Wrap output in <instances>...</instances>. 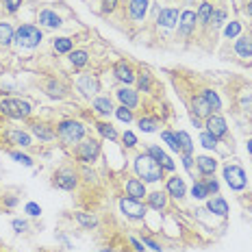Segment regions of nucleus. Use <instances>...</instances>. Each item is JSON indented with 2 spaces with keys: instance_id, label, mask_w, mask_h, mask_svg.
Segmentation results:
<instances>
[{
  "instance_id": "47",
  "label": "nucleus",
  "mask_w": 252,
  "mask_h": 252,
  "mask_svg": "<svg viewBox=\"0 0 252 252\" xmlns=\"http://www.w3.org/2000/svg\"><path fill=\"white\" fill-rule=\"evenodd\" d=\"M204 185H207V189H209V196H218V193H220V183L215 181L213 176L204 178Z\"/></svg>"
},
{
  "instance_id": "18",
  "label": "nucleus",
  "mask_w": 252,
  "mask_h": 252,
  "mask_svg": "<svg viewBox=\"0 0 252 252\" xmlns=\"http://www.w3.org/2000/svg\"><path fill=\"white\" fill-rule=\"evenodd\" d=\"M37 22L41 26H46V29H59V26L63 24L61 15L57 11H52V9H41V11L37 13Z\"/></svg>"
},
{
  "instance_id": "36",
  "label": "nucleus",
  "mask_w": 252,
  "mask_h": 252,
  "mask_svg": "<svg viewBox=\"0 0 252 252\" xmlns=\"http://www.w3.org/2000/svg\"><path fill=\"white\" fill-rule=\"evenodd\" d=\"M198 24H202V26H207L209 22H211V15H213V4L211 2H202L200 7H198Z\"/></svg>"
},
{
  "instance_id": "10",
  "label": "nucleus",
  "mask_w": 252,
  "mask_h": 252,
  "mask_svg": "<svg viewBox=\"0 0 252 252\" xmlns=\"http://www.w3.org/2000/svg\"><path fill=\"white\" fill-rule=\"evenodd\" d=\"M204 126H207V130L213 135V137L222 139L228 135V124H226V118L220 113H211L207 118V122H204Z\"/></svg>"
},
{
  "instance_id": "21",
  "label": "nucleus",
  "mask_w": 252,
  "mask_h": 252,
  "mask_svg": "<svg viewBox=\"0 0 252 252\" xmlns=\"http://www.w3.org/2000/svg\"><path fill=\"white\" fill-rule=\"evenodd\" d=\"M235 55L239 59H250L252 57V35H239L235 39Z\"/></svg>"
},
{
  "instance_id": "48",
  "label": "nucleus",
  "mask_w": 252,
  "mask_h": 252,
  "mask_svg": "<svg viewBox=\"0 0 252 252\" xmlns=\"http://www.w3.org/2000/svg\"><path fill=\"white\" fill-rule=\"evenodd\" d=\"M122 144L126 146V148H135V146H137V137H135L133 130H124V135H122Z\"/></svg>"
},
{
  "instance_id": "41",
  "label": "nucleus",
  "mask_w": 252,
  "mask_h": 252,
  "mask_svg": "<svg viewBox=\"0 0 252 252\" xmlns=\"http://www.w3.org/2000/svg\"><path fill=\"white\" fill-rule=\"evenodd\" d=\"M239 35H241V22H237V20H233V22L224 26V37L226 39H237Z\"/></svg>"
},
{
  "instance_id": "11",
  "label": "nucleus",
  "mask_w": 252,
  "mask_h": 252,
  "mask_svg": "<svg viewBox=\"0 0 252 252\" xmlns=\"http://www.w3.org/2000/svg\"><path fill=\"white\" fill-rule=\"evenodd\" d=\"M196 22H198L196 11L185 9L181 13V18H178V37H189L193 33V29H196Z\"/></svg>"
},
{
  "instance_id": "43",
  "label": "nucleus",
  "mask_w": 252,
  "mask_h": 252,
  "mask_svg": "<svg viewBox=\"0 0 252 252\" xmlns=\"http://www.w3.org/2000/svg\"><path fill=\"white\" fill-rule=\"evenodd\" d=\"M224 20H226V11H224V9H213L211 22H209V24H213V29H222Z\"/></svg>"
},
{
  "instance_id": "37",
  "label": "nucleus",
  "mask_w": 252,
  "mask_h": 252,
  "mask_svg": "<svg viewBox=\"0 0 252 252\" xmlns=\"http://www.w3.org/2000/svg\"><path fill=\"white\" fill-rule=\"evenodd\" d=\"M76 222L81 224L83 228H87V230H92V228H96L98 226V220H96V215H89V213H83V211H78L76 215Z\"/></svg>"
},
{
  "instance_id": "55",
  "label": "nucleus",
  "mask_w": 252,
  "mask_h": 252,
  "mask_svg": "<svg viewBox=\"0 0 252 252\" xmlns=\"http://www.w3.org/2000/svg\"><path fill=\"white\" fill-rule=\"evenodd\" d=\"M128 241H130V246H133V250H135V252H146L144 241H139L137 237H128Z\"/></svg>"
},
{
  "instance_id": "35",
  "label": "nucleus",
  "mask_w": 252,
  "mask_h": 252,
  "mask_svg": "<svg viewBox=\"0 0 252 252\" xmlns=\"http://www.w3.org/2000/svg\"><path fill=\"white\" fill-rule=\"evenodd\" d=\"M70 63L76 67V70L85 67L87 63H89V52L87 50H72L70 52Z\"/></svg>"
},
{
  "instance_id": "29",
  "label": "nucleus",
  "mask_w": 252,
  "mask_h": 252,
  "mask_svg": "<svg viewBox=\"0 0 252 252\" xmlns=\"http://www.w3.org/2000/svg\"><path fill=\"white\" fill-rule=\"evenodd\" d=\"M137 126L141 133H157L159 130V118L157 115H141L137 120Z\"/></svg>"
},
{
  "instance_id": "4",
  "label": "nucleus",
  "mask_w": 252,
  "mask_h": 252,
  "mask_svg": "<svg viewBox=\"0 0 252 252\" xmlns=\"http://www.w3.org/2000/svg\"><path fill=\"white\" fill-rule=\"evenodd\" d=\"M0 113L11 120H26L33 113V107L29 100H22V98H4V100H0Z\"/></svg>"
},
{
  "instance_id": "5",
  "label": "nucleus",
  "mask_w": 252,
  "mask_h": 252,
  "mask_svg": "<svg viewBox=\"0 0 252 252\" xmlns=\"http://www.w3.org/2000/svg\"><path fill=\"white\" fill-rule=\"evenodd\" d=\"M224 181L230 187V191H244L248 187V176L246 170L237 163H226L224 165Z\"/></svg>"
},
{
  "instance_id": "40",
  "label": "nucleus",
  "mask_w": 252,
  "mask_h": 252,
  "mask_svg": "<svg viewBox=\"0 0 252 252\" xmlns=\"http://www.w3.org/2000/svg\"><path fill=\"white\" fill-rule=\"evenodd\" d=\"M191 196L196 198V200H207V198H209V189H207V185H204V181H193Z\"/></svg>"
},
{
  "instance_id": "8",
  "label": "nucleus",
  "mask_w": 252,
  "mask_h": 252,
  "mask_svg": "<svg viewBox=\"0 0 252 252\" xmlns=\"http://www.w3.org/2000/svg\"><path fill=\"white\" fill-rule=\"evenodd\" d=\"M52 183H55V187L63 189V191H74L78 187V172L70 170V167H61V170L55 172Z\"/></svg>"
},
{
  "instance_id": "54",
  "label": "nucleus",
  "mask_w": 252,
  "mask_h": 252,
  "mask_svg": "<svg viewBox=\"0 0 252 252\" xmlns=\"http://www.w3.org/2000/svg\"><path fill=\"white\" fill-rule=\"evenodd\" d=\"M193 163H196V159H193L191 155H183V167H185L187 172L193 170Z\"/></svg>"
},
{
  "instance_id": "34",
  "label": "nucleus",
  "mask_w": 252,
  "mask_h": 252,
  "mask_svg": "<svg viewBox=\"0 0 252 252\" xmlns=\"http://www.w3.org/2000/svg\"><path fill=\"white\" fill-rule=\"evenodd\" d=\"M202 96H204V100L209 102V107L213 109V113H220V109H222V100H220L218 92L211 89V87H207V89H202Z\"/></svg>"
},
{
  "instance_id": "15",
  "label": "nucleus",
  "mask_w": 252,
  "mask_h": 252,
  "mask_svg": "<svg viewBox=\"0 0 252 252\" xmlns=\"http://www.w3.org/2000/svg\"><path fill=\"white\" fill-rule=\"evenodd\" d=\"M146 152H148V155H150L152 159H155V161H157V163H159L161 167H163L165 172H174V170H176V163L170 159V157L165 155L163 150L159 148V146H148V150H146Z\"/></svg>"
},
{
  "instance_id": "46",
  "label": "nucleus",
  "mask_w": 252,
  "mask_h": 252,
  "mask_svg": "<svg viewBox=\"0 0 252 252\" xmlns=\"http://www.w3.org/2000/svg\"><path fill=\"white\" fill-rule=\"evenodd\" d=\"M239 109L246 113H252V92L244 94V96L239 98Z\"/></svg>"
},
{
  "instance_id": "24",
  "label": "nucleus",
  "mask_w": 252,
  "mask_h": 252,
  "mask_svg": "<svg viewBox=\"0 0 252 252\" xmlns=\"http://www.w3.org/2000/svg\"><path fill=\"white\" fill-rule=\"evenodd\" d=\"M191 113H193V115H198L200 120H202V118L207 120L209 115L213 113V109L209 107V102L204 100L202 94H200V96H193V98H191Z\"/></svg>"
},
{
  "instance_id": "22",
  "label": "nucleus",
  "mask_w": 252,
  "mask_h": 252,
  "mask_svg": "<svg viewBox=\"0 0 252 252\" xmlns=\"http://www.w3.org/2000/svg\"><path fill=\"white\" fill-rule=\"evenodd\" d=\"M44 89H46V94H48L50 98H55V100H61V98H65V94H67L65 83H61L59 78H48Z\"/></svg>"
},
{
  "instance_id": "51",
  "label": "nucleus",
  "mask_w": 252,
  "mask_h": 252,
  "mask_svg": "<svg viewBox=\"0 0 252 252\" xmlns=\"http://www.w3.org/2000/svg\"><path fill=\"white\" fill-rule=\"evenodd\" d=\"M141 241H144V246H148V248H150V250H155V252H161V250H163L155 239L148 237V235H141Z\"/></svg>"
},
{
  "instance_id": "14",
  "label": "nucleus",
  "mask_w": 252,
  "mask_h": 252,
  "mask_svg": "<svg viewBox=\"0 0 252 252\" xmlns=\"http://www.w3.org/2000/svg\"><path fill=\"white\" fill-rule=\"evenodd\" d=\"M115 96H118V100L122 107L126 109H137L139 107V94L135 92V89H130V87H120L118 92H115Z\"/></svg>"
},
{
  "instance_id": "17",
  "label": "nucleus",
  "mask_w": 252,
  "mask_h": 252,
  "mask_svg": "<svg viewBox=\"0 0 252 252\" xmlns=\"http://www.w3.org/2000/svg\"><path fill=\"white\" fill-rule=\"evenodd\" d=\"M126 196L137 198V200H144L148 196V189H146V183L141 178H128L126 181Z\"/></svg>"
},
{
  "instance_id": "23",
  "label": "nucleus",
  "mask_w": 252,
  "mask_h": 252,
  "mask_svg": "<svg viewBox=\"0 0 252 252\" xmlns=\"http://www.w3.org/2000/svg\"><path fill=\"white\" fill-rule=\"evenodd\" d=\"M31 133H33L35 137H39L41 141H52L57 137L55 128H52L50 124H46V122H33L31 124Z\"/></svg>"
},
{
  "instance_id": "42",
  "label": "nucleus",
  "mask_w": 252,
  "mask_h": 252,
  "mask_svg": "<svg viewBox=\"0 0 252 252\" xmlns=\"http://www.w3.org/2000/svg\"><path fill=\"white\" fill-rule=\"evenodd\" d=\"M200 144H202V148H207V150H215L218 148V137H213L209 130H202L200 133Z\"/></svg>"
},
{
  "instance_id": "38",
  "label": "nucleus",
  "mask_w": 252,
  "mask_h": 252,
  "mask_svg": "<svg viewBox=\"0 0 252 252\" xmlns=\"http://www.w3.org/2000/svg\"><path fill=\"white\" fill-rule=\"evenodd\" d=\"M96 130L102 135L104 139H109V141H118V130H115L109 122H98V124H96Z\"/></svg>"
},
{
  "instance_id": "28",
  "label": "nucleus",
  "mask_w": 252,
  "mask_h": 252,
  "mask_svg": "<svg viewBox=\"0 0 252 252\" xmlns=\"http://www.w3.org/2000/svg\"><path fill=\"white\" fill-rule=\"evenodd\" d=\"M7 139L11 141V144H15V146H22V148H29V146L33 144V137H31L26 130H18V128L9 130V133H7Z\"/></svg>"
},
{
  "instance_id": "39",
  "label": "nucleus",
  "mask_w": 252,
  "mask_h": 252,
  "mask_svg": "<svg viewBox=\"0 0 252 252\" xmlns=\"http://www.w3.org/2000/svg\"><path fill=\"white\" fill-rule=\"evenodd\" d=\"M161 139L167 144V148L172 152H181V146H178V139H176V133L174 130H161Z\"/></svg>"
},
{
  "instance_id": "60",
  "label": "nucleus",
  "mask_w": 252,
  "mask_h": 252,
  "mask_svg": "<svg viewBox=\"0 0 252 252\" xmlns=\"http://www.w3.org/2000/svg\"><path fill=\"white\" fill-rule=\"evenodd\" d=\"M100 252H113V250H111V248H102Z\"/></svg>"
},
{
  "instance_id": "3",
  "label": "nucleus",
  "mask_w": 252,
  "mask_h": 252,
  "mask_svg": "<svg viewBox=\"0 0 252 252\" xmlns=\"http://www.w3.org/2000/svg\"><path fill=\"white\" fill-rule=\"evenodd\" d=\"M44 41V33L39 31V26L35 24H20L18 31H15V44L20 48H37V46Z\"/></svg>"
},
{
  "instance_id": "44",
  "label": "nucleus",
  "mask_w": 252,
  "mask_h": 252,
  "mask_svg": "<svg viewBox=\"0 0 252 252\" xmlns=\"http://www.w3.org/2000/svg\"><path fill=\"white\" fill-rule=\"evenodd\" d=\"M115 115H118V120L120 122H124V124L133 122V109H126V107H122V104L115 109Z\"/></svg>"
},
{
  "instance_id": "1",
  "label": "nucleus",
  "mask_w": 252,
  "mask_h": 252,
  "mask_svg": "<svg viewBox=\"0 0 252 252\" xmlns=\"http://www.w3.org/2000/svg\"><path fill=\"white\" fill-rule=\"evenodd\" d=\"M55 133H57V139H59L63 146H78L87 137L85 124H83L81 120H74V118L61 120V122L57 124Z\"/></svg>"
},
{
  "instance_id": "53",
  "label": "nucleus",
  "mask_w": 252,
  "mask_h": 252,
  "mask_svg": "<svg viewBox=\"0 0 252 252\" xmlns=\"http://www.w3.org/2000/svg\"><path fill=\"white\" fill-rule=\"evenodd\" d=\"M120 4V0H102V11L104 13H111L115 11V7Z\"/></svg>"
},
{
  "instance_id": "27",
  "label": "nucleus",
  "mask_w": 252,
  "mask_h": 252,
  "mask_svg": "<svg viewBox=\"0 0 252 252\" xmlns=\"http://www.w3.org/2000/svg\"><path fill=\"white\" fill-rule=\"evenodd\" d=\"M146 204L148 209H155V211H163L167 207V191H152L146 196Z\"/></svg>"
},
{
  "instance_id": "26",
  "label": "nucleus",
  "mask_w": 252,
  "mask_h": 252,
  "mask_svg": "<svg viewBox=\"0 0 252 252\" xmlns=\"http://www.w3.org/2000/svg\"><path fill=\"white\" fill-rule=\"evenodd\" d=\"M207 209L220 218H226L228 215V202L224 200L222 196H213V198H207Z\"/></svg>"
},
{
  "instance_id": "30",
  "label": "nucleus",
  "mask_w": 252,
  "mask_h": 252,
  "mask_svg": "<svg viewBox=\"0 0 252 252\" xmlns=\"http://www.w3.org/2000/svg\"><path fill=\"white\" fill-rule=\"evenodd\" d=\"M15 41V29L9 22H0V46H11Z\"/></svg>"
},
{
  "instance_id": "2",
  "label": "nucleus",
  "mask_w": 252,
  "mask_h": 252,
  "mask_svg": "<svg viewBox=\"0 0 252 252\" xmlns=\"http://www.w3.org/2000/svg\"><path fill=\"white\" fill-rule=\"evenodd\" d=\"M135 174L144 183H159L163 178L165 170L152 159L148 152H141V155L135 157Z\"/></svg>"
},
{
  "instance_id": "56",
  "label": "nucleus",
  "mask_w": 252,
  "mask_h": 252,
  "mask_svg": "<svg viewBox=\"0 0 252 252\" xmlns=\"http://www.w3.org/2000/svg\"><path fill=\"white\" fill-rule=\"evenodd\" d=\"M81 174L85 176V181H87V183H94V181H96V174H94V172H89V167H87V165H83Z\"/></svg>"
},
{
  "instance_id": "52",
  "label": "nucleus",
  "mask_w": 252,
  "mask_h": 252,
  "mask_svg": "<svg viewBox=\"0 0 252 252\" xmlns=\"http://www.w3.org/2000/svg\"><path fill=\"white\" fill-rule=\"evenodd\" d=\"M11 226H13L15 233H24V230L29 228V222H26V220H13Z\"/></svg>"
},
{
  "instance_id": "33",
  "label": "nucleus",
  "mask_w": 252,
  "mask_h": 252,
  "mask_svg": "<svg viewBox=\"0 0 252 252\" xmlns=\"http://www.w3.org/2000/svg\"><path fill=\"white\" fill-rule=\"evenodd\" d=\"M52 48H55V52H59V55H70L74 50V41L70 37H57V39H52Z\"/></svg>"
},
{
  "instance_id": "49",
  "label": "nucleus",
  "mask_w": 252,
  "mask_h": 252,
  "mask_svg": "<svg viewBox=\"0 0 252 252\" xmlns=\"http://www.w3.org/2000/svg\"><path fill=\"white\" fill-rule=\"evenodd\" d=\"M24 211L29 213V215H33V218H39V215H41V207H39L37 202H26Z\"/></svg>"
},
{
  "instance_id": "20",
  "label": "nucleus",
  "mask_w": 252,
  "mask_h": 252,
  "mask_svg": "<svg viewBox=\"0 0 252 252\" xmlns=\"http://www.w3.org/2000/svg\"><path fill=\"white\" fill-rule=\"evenodd\" d=\"M92 109L98 115H102V118H109V115L115 111V107H113V102H111V98L109 96H96L92 100Z\"/></svg>"
},
{
  "instance_id": "45",
  "label": "nucleus",
  "mask_w": 252,
  "mask_h": 252,
  "mask_svg": "<svg viewBox=\"0 0 252 252\" xmlns=\"http://www.w3.org/2000/svg\"><path fill=\"white\" fill-rule=\"evenodd\" d=\"M9 157H11V159H15L18 163L26 165V167H33V159H31L29 155H22V152H18V150H11V152H9Z\"/></svg>"
},
{
  "instance_id": "19",
  "label": "nucleus",
  "mask_w": 252,
  "mask_h": 252,
  "mask_svg": "<svg viewBox=\"0 0 252 252\" xmlns=\"http://www.w3.org/2000/svg\"><path fill=\"white\" fill-rule=\"evenodd\" d=\"M148 0H130L128 2V18L135 20V22H141V20L148 15Z\"/></svg>"
},
{
  "instance_id": "31",
  "label": "nucleus",
  "mask_w": 252,
  "mask_h": 252,
  "mask_svg": "<svg viewBox=\"0 0 252 252\" xmlns=\"http://www.w3.org/2000/svg\"><path fill=\"white\" fill-rule=\"evenodd\" d=\"M135 83H137V92H144V94L152 92V76L148 70H139L137 76H135Z\"/></svg>"
},
{
  "instance_id": "59",
  "label": "nucleus",
  "mask_w": 252,
  "mask_h": 252,
  "mask_svg": "<svg viewBox=\"0 0 252 252\" xmlns=\"http://www.w3.org/2000/svg\"><path fill=\"white\" fill-rule=\"evenodd\" d=\"M246 148H248V155H252V137H248V141H246Z\"/></svg>"
},
{
  "instance_id": "32",
  "label": "nucleus",
  "mask_w": 252,
  "mask_h": 252,
  "mask_svg": "<svg viewBox=\"0 0 252 252\" xmlns=\"http://www.w3.org/2000/svg\"><path fill=\"white\" fill-rule=\"evenodd\" d=\"M176 139L181 146V155H193V141L187 130H176Z\"/></svg>"
},
{
  "instance_id": "50",
  "label": "nucleus",
  "mask_w": 252,
  "mask_h": 252,
  "mask_svg": "<svg viewBox=\"0 0 252 252\" xmlns=\"http://www.w3.org/2000/svg\"><path fill=\"white\" fill-rule=\"evenodd\" d=\"M2 4L9 13H15L20 7H22V0H2Z\"/></svg>"
},
{
  "instance_id": "13",
  "label": "nucleus",
  "mask_w": 252,
  "mask_h": 252,
  "mask_svg": "<svg viewBox=\"0 0 252 252\" xmlns=\"http://www.w3.org/2000/svg\"><path fill=\"white\" fill-rule=\"evenodd\" d=\"M165 191H167L170 198L181 200V198L187 196V185L181 176H172V178H167V183H165Z\"/></svg>"
},
{
  "instance_id": "57",
  "label": "nucleus",
  "mask_w": 252,
  "mask_h": 252,
  "mask_svg": "<svg viewBox=\"0 0 252 252\" xmlns=\"http://www.w3.org/2000/svg\"><path fill=\"white\" fill-rule=\"evenodd\" d=\"M191 124L196 126V128H202V126H204V124H202V120L198 118V115H193V113H191Z\"/></svg>"
},
{
  "instance_id": "9",
  "label": "nucleus",
  "mask_w": 252,
  "mask_h": 252,
  "mask_svg": "<svg viewBox=\"0 0 252 252\" xmlns=\"http://www.w3.org/2000/svg\"><path fill=\"white\" fill-rule=\"evenodd\" d=\"M76 89L85 98H92L100 92V81H98L96 74H81L76 78Z\"/></svg>"
},
{
  "instance_id": "6",
  "label": "nucleus",
  "mask_w": 252,
  "mask_h": 252,
  "mask_svg": "<svg viewBox=\"0 0 252 252\" xmlns=\"http://www.w3.org/2000/svg\"><path fill=\"white\" fill-rule=\"evenodd\" d=\"M120 211L124 213V218L139 222V220H144L146 213H148V204H144L141 200H137V198L122 196L120 198Z\"/></svg>"
},
{
  "instance_id": "58",
  "label": "nucleus",
  "mask_w": 252,
  "mask_h": 252,
  "mask_svg": "<svg viewBox=\"0 0 252 252\" xmlns=\"http://www.w3.org/2000/svg\"><path fill=\"white\" fill-rule=\"evenodd\" d=\"M246 13H248V18H252V0L246 2Z\"/></svg>"
},
{
  "instance_id": "7",
  "label": "nucleus",
  "mask_w": 252,
  "mask_h": 252,
  "mask_svg": "<svg viewBox=\"0 0 252 252\" xmlns=\"http://www.w3.org/2000/svg\"><path fill=\"white\" fill-rule=\"evenodd\" d=\"M100 157V141L94 137H85L81 144L76 146V159L81 161L83 165H89Z\"/></svg>"
},
{
  "instance_id": "25",
  "label": "nucleus",
  "mask_w": 252,
  "mask_h": 252,
  "mask_svg": "<svg viewBox=\"0 0 252 252\" xmlns=\"http://www.w3.org/2000/svg\"><path fill=\"white\" fill-rule=\"evenodd\" d=\"M196 167L202 176H213L215 170H218V161H215L213 157L202 155V157H196Z\"/></svg>"
},
{
  "instance_id": "16",
  "label": "nucleus",
  "mask_w": 252,
  "mask_h": 252,
  "mask_svg": "<svg viewBox=\"0 0 252 252\" xmlns=\"http://www.w3.org/2000/svg\"><path fill=\"white\" fill-rule=\"evenodd\" d=\"M178 18H181V13H178V9H161L159 13H157V24L163 26V29H174L178 24Z\"/></svg>"
},
{
  "instance_id": "12",
  "label": "nucleus",
  "mask_w": 252,
  "mask_h": 252,
  "mask_svg": "<svg viewBox=\"0 0 252 252\" xmlns=\"http://www.w3.org/2000/svg\"><path fill=\"white\" fill-rule=\"evenodd\" d=\"M113 74H115V78H118L120 83H124V85L128 87V85H133V83H135V76H137V72L133 70V65H130L128 61L122 59V61H118L113 65Z\"/></svg>"
}]
</instances>
